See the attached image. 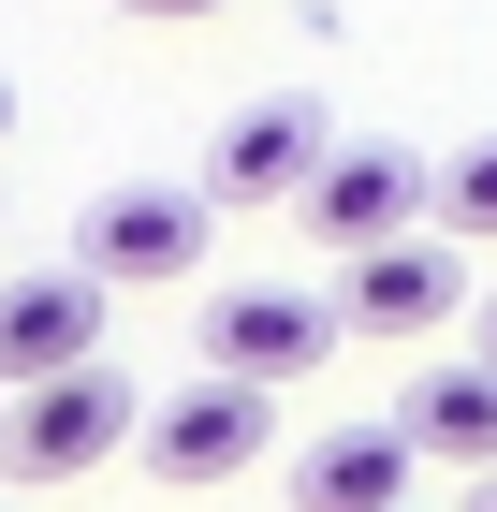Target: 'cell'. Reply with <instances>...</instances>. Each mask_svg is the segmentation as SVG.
Wrapping results in <instances>:
<instances>
[{"instance_id": "obj_1", "label": "cell", "mask_w": 497, "mask_h": 512, "mask_svg": "<svg viewBox=\"0 0 497 512\" xmlns=\"http://www.w3.org/2000/svg\"><path fill=\"white\" fill-rule=\"evenodd\" d=\"M205 249H220V191H205V176H117V191L74 220V264L103 278V293L205 278Z\"/></svg>"}, {"instance_id": "obj_9", "label": "cell", "mask_w": 497, "mask_h": 512, "mask_svg": "<svg viewBox=\"0 0 497 512\" xmlns=\"http://www.w3.org/2000/svg\"><path fill=\"white\" fill-rule=\"evenodd\" d=\"M410 425H322L293 454V512H410Z\"/></svg>"}, {"instance_id": "obj_6", "label": "cell", "mask_w": 497, "mask_h": 512, "mask_svg": "<svg viewBox=\"0 0 497 512\" xmlns=\"http://www.w3.org/2000/svg\"><path fill=\"white\" fill-rule=\"evenodd\" d=\"M161 483H234L278 454V395L264 381H191V395H147V439H132Z\"/></svg>"}, {"instance_id": "obj_11", "label": "cell", "mask_w": 497, "mask_h": 512, "mask_svg": "<svg viewBox=\"0 0 497 512\" xmlns=\"http://www.w3.org/2000/svg\"><path fill=\"white\" fill-rule=\"evenodd\" d=\"M439 235H454V249H497V132L439 161Z\"/></svg>"}, {"instance_id": "obj_10", "label": "cell", "mask_w": 497, "mask_h": 512, "mask_svg": "<svg viewBox=\"0 0 497 512\" xmlns=\"http://www.w3.org/2000/svg\"><path fill=\"white\" fill-rule=\"evenodd\" d=\"M395 425H410L424 469H497V366H424L395 395Z\"/></svg>"}, {"instance_id": "obj_5", "label": "cell", "mask_w": 497, "mask_h": 512, "mask_svg": "<svg viewBox=\"0 0 497 512\" xmlns=\"http://www.w3.org/2000/svg\"><path fill=\"white\" fill-rule=\"evenodd\" d=\"M322 161H337V118H322L307 88H264V103H234V118H220L205 191H220V220H234V205H307Z\"/></svg>"}, {"instance_id": "obj_7", "label": "cell", "mask_w": 497, "mask_h": 512, "mask_svg": "<svg viewBox=\"0 0 497 512\" xmlns=\"http://www.w3.org/2000/svg\"><path fill=\"white\" fill-rule=\"evenodd\" d=\"M74 366H103V278H88V264L0 278V395L74 381Z\"/></svg>"}, {"instance_id": "obj_15", "label": "cell", "mask_w": 497, "mask_h": 512, "mask_svg": "<svg viewBox=\"0 0 497 512\" xmlns=\"http://www.w3.org/2000/svg\"><path fill=\"white\" fill-rule=\"evenodd\" d=\"M0 132H15V88H0Z\"/></svg>"}, {"instance_id": "obj_13", "label": "cell", "mask_w": 497, "mask_h": 512, "mask_svg": "<svg viewBox=\"0 0 497 512\" xmlns=\"http://www.w3.org/2000/svg\"><path fill=\"white\" fill-rule=\"evenodd\" d=\"M483 366H497V278H483Z\"/></svg>"}, {"instance_id": "obj_2", "label": "cell", "mask_w": 497, "mask_h": 512, "mask_svg": "<svg viewBox=\"0 0 497 512\" xmlns=\"http://www.w3.org/2000/svg\"><path fill=\"white\" fill-rule=\"evenodd\" d=\"M132 439H147V395L117 381V366H74V381H30L0 410V469L15 483H88V469H117Z\"/></svg>"}, {"instance_id": "obj_4", "label": "cell", "mask_w": 497, "mask_h": 512, "mask_svg": "<svg viewBox=\"0 0 497 512\" xmlns=\"http://www.w3.org/2000/svg\"><path fill=\"white\" fill-rule=\"evenodd\" d=\"M293 220L337 249V264H366V249H395V235H424V220H439V161H410V147H337L322 176H307Z\"/></svg>"}, {"instance_id": "obj_12", "label": "cell", "mask_w": 497, "mask_h": 512, "mask_svg": "<svg viewBox=\"0 0 497 512\" xmlns=\"http://www.w3.org/2000/svg\"><path fill=\"white\" fill-rule=\"evenodd\" d=\"M117 15H147V30H191V15H220V0H117Z\"/></svg>"}, {"instance_id": "obj_16", "label": "cell", "mask_w": 497, "mask_h": 512, "mask_svg": "<svg viewBox=\"0 0 497 512\" xmlns=\"http://www.w3.org/2000/svg\"><path fill=\"white\" fill-rule=\"evenodd\" d=\"M0 410H15V395H0Z\"/></svg>"}, {"instance_id": "obj_8", "label": "cell", "mask_w": 497, "mask_h": 512, "mask_svg": "<svg viewBox=\"0 0 497 512\" xmlns=\"http://www.w3.org/2000/svg\"><path fill=\"white\" fill-rule=\"evenodd\" d=\"M337 308H351V337H439L468 308V249L454 235H395V249H366L337 278Z\"/></svg>"}, {"instance_id": "obj_14", "label": "cell", "mask_w": 497, "mask_h": 512, "mask_svg": "<svg viewBox=\"0 0 497 512\" xmlns=\"http://www.w3.org/2000/svg\"><path fill=\"white\" fill-rule=\"evenodd\" d=\"M468 512H497V469H483V498H468Z\"/></svg>"}, {"instance_id": "obj_3", "label": "cell", "mask_w": 497, "mask_h": 512, "mask_svg": "<svg viewBox=\"0 0 497 512\" xmlns=\"http://www.w3.org/2000/svg\"><path fill=\"white\" fill-rule=\"evenodd\" d=\"M337 337H351V308H337V293H293V278H234V293H205V381L293 395V381H322Z\"/></svg>"}]
</instances>
